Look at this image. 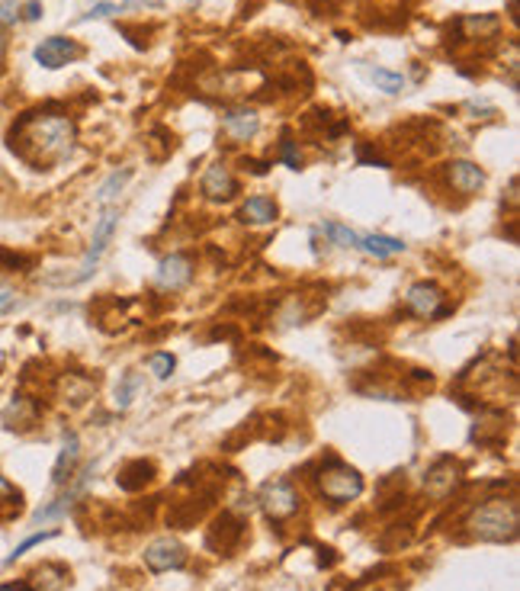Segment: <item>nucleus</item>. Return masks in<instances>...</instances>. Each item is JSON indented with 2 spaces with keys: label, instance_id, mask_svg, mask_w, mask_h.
<instances>
[{
  "label": "nucleus",
  "instance_id": "f257e3e1",
  "mask_svg": "<svg viewBox=\"0 0 520 591\" xmlns=\"http://www.w3.org/2000/svg\"><path fill=\"white\" fill-rule=\"evenodd\" d=\"M7 142L26 164L45 171L71 154L78 142V126L64 112H26L10 129Z\"/></svg>",
  "mask_w": 520,
  "mask_h": 591
},
{
  "label": "nucleus",
  "instance_id": "f03ea898",
  "mask_svg": "<svg viewBox=\"0 0 520 591\" xmlns=\"http://www.w3.org/2000/svg\"><path fill=\"white\" fill-rule=\"evenodd\" d=\"M463 528L469 540H482V544H511V540H517V530H520V508L514 498H505V495L485 498L479 508L469 512Z\"/></svg>",
  "mask_w": 520,
  "mask_h": 591
},
{
  "label": "nucleus",
  "instance_id": "7ed1b4c3",
  "mask_svg": "<svg viewBox=\"0 0 520 591\" xmlns=\"http://www.w3.org/2000/svg\"><path fill=\"white\" fill-rule=\"evenodd\" d=\"M315 486H318L321 498H328L331 504H351L353 498L363 495V476L353 470V466L341 463L337 456H328V460L318 466Z\"/></svg>",
  "mask_w": 520,
  "mask_h": 591
},
{
  "label": "nucleus",
  "instance_id": "20e7f679",
  "mask_svg": "<svg viewBox=\"0 0 520 591\" xmlns=\"http://www.w3.org/2000/svg\"><path fill=\"white\" fill-rule=\"evenodd\" d=\"M116 225H120V209H106L103 216L96 219L94 225V238H90L87 245V254H84V261H80V271L74 273V277H68V287H78V283L90 280L96 271V264H100V257L106 254V248H110V238L112 232H116Z\"/></svg>",
  "mask_w": 520,
  "mask_h": 591
},
{
  "label": "nucleus",
  "instance_id": "39448f33",
  "mask_svg": "<svg viewBox=\"0 0 520 591\" xmlns=\"http://www.w3.org/2000/svg\"><path fill=\"white\" fill-rule=\"evenodd\" d=\"M257 504H260V512L267 514L270 520H289L293 514H299L302 508V498H299L296 486L286 479H273L260 488V495H257Z\"/></svg>",
  "mask_w": 520,
  "mask_h": 591
},
{
  "label": "nucleus",
  "instance_id": "423d86ee",
  "mask_svg": "<svg viewBox=\"0 0 520 591\" xmlns=\"http://www.w3.org/2000/svg\"><path fill=\"white\" fill-rule=\"evenodd\" d=\"M459 482H463V466H459L457 460H450V456H441V460L425 472V492L433 502H443V498L453 495L459 488Z\"/></svg>",
  "mask_w": 520,
  "mask_h": 591
},
{
  "label": "nucleus",
  "instance_id": "0eeeda50",
  "mask_svg": "<svg viewBox=\"0 0 520 591\" xmlns=\"http://www.w3.org/2000/svg\"><path fill=\"white\" fill-rule=\"evenodd\" d=\"M80 55H84V48L74 39H68V36H48V39H42L39 46L32 48V58H36L42 68H48V71H58L64 64L78 62Z\"/></svg>",
  "mask_w": 520,
  "mask_h": 591
},
{
  "label": "nucleus",
  "instance_id": "6e6552de",
  "mask_svg": "<svg viewBox=\"0 0 520 591\" xmlns=\"http://www.w3.org/2000/svg\"><path fill=\"white\" fill-rule=\"evenodd\" d=\"M260 132V116L248 106H232L222 112V138L225 145H248Z\"/></svg>",
  "mask_w": 520,
  "mask_h": 591
},
{
  "label": "nucleus",
  "instance_id": "1a4fd4ad",
  "mask_svg": "<svg viewBox=\"0 0 520 591\" xmlns=\"http://www.w3.org/2000/svg\"><path fill=\"white\" fill-rule=\"evenodd\" d=\"M241 537H244V520H241L235 512H222V514H216L212 524H209L206 546L212 553H232L235 546L241 544Z\"/></svg>",
  "mask_w": 520,
  "mask_h": 591
},
{
  "label": "nucleus",
  "instance_id": "9d476101",
  "mask_svg": "<svg viewBox=\"0 0 520 591\" xmlns=\"http://www.w3.org/2000/svg\"><path fill=\"white\" fill-rule=\"evenodd\" d=\"M405 309L415 315V319H437L443 315V289L437 283H411L409 293H405Z\"/></svg>",
  "mask_w": 520,
  "mask_h": 591
},
{
  "label": "nucleus",
  "instance_id": "9b49d317",
  "mask_svg": "<svg viewBox=\"0 0 520 591\" xmlns=\"http://www.w3.org/2000/svg\"><path fill=\"white\" fill-rule=\"evenodd\" d=\"M144 566L152 572H174V569L186 566V546L174 537H161L144 550Z\"/></svg>",
  "mask_w": 520,
  "mask_h": 591
},
{
  "label": "nucleus",
  "instance_id": "f8f14e48",
  "mask_svg": "<svg viewBox=\"0 0 520 591\" xmlns=\"http://www.w3.org/2000/svg\"><path fill=\"white\" fill-rule=\"evenodd\" d=\"M202 196L212 203H228L238 193V180H235L232 168L228 164H222V161H216V164H209L206 174H202V184H200Z\"/></svg>",
  "mask_w": 520,
  "mask_h": 591
},
{
  "label": "nucleus",
  "instance_id": "ddd939ff",
  "mask_svg": "<svg viewBox=\"0 0 520 591\" xmlns=\"http://www.w3.org/2000/svg\"><path fill=\"white\" fill-rule=\"evenodd\" d=\"M453 29L459 42H491L501 32V20L495 13H466L453 23Z\"/></svg>",
  "mask_w": 520,
  "mask_h": 591
},
{
  "label": "nucleus",
  "instance_id": "4468645a",
  "mask_svg": "<svg viewBox=\"0 0 520 591\" xmlns=\"http://www.w3.org/2000/svg\"><path fill=\"white\" fill-rule=\"evenodd\" d=\"M508 434V418L505 412H498V408H479V418H475L473 431L469 437L482 447H489V444H501Z\"/></svg>",
  "mask_w": 520,
  "mask_h": 591
},
{
  "label": "nucleus",
  "instance_id": "2eb2a0df",
  "mask_svg": "<svg viewBox=\"0 0 520 591\" xmlns=\"http://www.w3.org/2000/svg\"><path fill=\"white\" fill-rule=\"evenodd\" d=\"M193 280V261L186 254H168L158 264V287L177 293Z\"/></svg>",
  "mask_w": 520,
  "mask_h": 591
},
{
  "label": "nucleus",
  "instance_id": "dca6fc26",
  "mask_svg": "<svg viewBox=\"0 0 520 591\" xmlns=\"http://www.w3.org/2000/svg\"><path fill=\"white\" fill-rule=\"evenodd\" d=\"M447 184L463 196H473L485 187V171L473 161H450L447 164Z\"/></svg>",
  "mask_w": 520,
  "mask_h": 591
},
{
  "label": "nucleus",
  "instance_id": "f3484780",
  "mask_svg": "<svg viewBox=\"0 0 520 591\" xmlns=\"http://www.w3.org/2000/svg\"><path fill=\"white\" fill-rule=\"evenodd\" d=\"M78 463H80V437L74 431H68L62 440V450H58L55 470H52V482L55 486H68L74 479V472H78Z\"/></svg>",
  "mask_w": 520,
  "mask_h": 591
},
{
  "label": "nucleus",
  "instance_id": "a211bd4d",
  "mask_svg": "<svg viewBox=\"0 0 520 591\" xmlns=\"http://www.w3.org/2000/svg\"><path fill=\"white\" fill-rule=\"evenodd\" d=\"M32 424H39V402L29 395H13L10 405L4 408V428L10 431H29Z\"/></svg>",
  "mask_w": 520,
  "mask_h": 591
},
{
  "label": "nucleus",
  "instance_id": "6ab92c4d",
  "mask_svg": "<svg viewBox=\"0 0 520 591\" xmlns=\"http://www.w3.org/2000/svg\"><path fill=\"white\" fill-rule=\"evenodd\" d=\"M26 582L32 585V591H62L64 585L71 582V572L62 566V562H42L26 576Z\"/></svg>",
  "mask_w": 520,
  "mask_h": 591
},
{
  "label": "nucleus",
  "instance_id": "aec40b11",
  "mask_svg": "<svg viewBox=\"0 0 520 591\" xmlns=\"http://www.w3.org/2000/svg\"><path fill=\"white\" fill-rule=\"evenodd\" d=\"M154 463L152 460H132V463H126L120 470V476H116V486L122 488V492H142L148 482H154Z\"/></svg>",
  "mask_w": 520,
  "mask_h": 591
},
{
  "label": "nucleus",
  "instance_id": "412c9836",
  "mask_svg": "<svg viewBox=\"0 0 520 591\" xmlns=\"http://www.w3.org/2000/svg\"><path fill=\"white\" fill-rule=\"evenodd\" d=\"M277 216H280V209H277V203L270 196H251L238 209V219L244 225H270L277 222Z\"/></svg>",
  "mask_w": 520,
  "mask_h": 591
},
{
  "label": "nucleus",
  "instance_id": "4be33fe9",
  "mask_svg": "<svg viewBox=\"0 0 520 591\" xmlns=\"http://www.w3.org/2000/svg\"><path fill=\"white\" fill-rule=\"evenodd\" d=\"M58 392H62V399L68 402V405L78 408V405H84L87 399H94L96 383H90L87 376H80V373H68V376H62Z\"/></svg>",
  "mask_w": 520,
  "mask_h": 591
},
{
  "label": "nucleus",
  "instance_id": "5701e85b",
  "mask_svg": "<svg viewBox=\"0 0 520 591\" xmlns=\"http://www.w3.org/2000/svg\"><path fill=\"white\" fill-rule=\"evenodd\" d=\"M360 248L373 257H395L405 251V241L392 238V235H367V238H360Z\"/></svg>",
  "mask_w": 520,
  "mask_h": 591
},
{
  "label": "nucleus",
  "instance_id": "b1692460",
  "mask_svg": "<svg viewBox=\"0 0 520 591\" xmlns=\"http://www.w3.org/2000/svg\"><path fill=\"white\" fill-rule=\"evenodd\" d=\"M78 495H80V486L68 488V492H64V495H58L52 504H45V508H39V512L32 514V520H36V524H42V520L64 518V514H68V512H71V508H74V498H78Z\"/></svg>",
  "mask_w": 520,
  "mask_h": 591
},
{
  "label": "nucleus",
  "instance_id": "393cba45",
  "mask_svg": "<svg viewBox=\"0 0 520 591\" xmlns=\"http://www.w3.org/2000/svg\"><path fill=\"white\" fill-rule=\"evenodd\" d=\"M132 180V168H122V171H112L110 177H106L103 184H100V190H96V203L100 206H106V203H112L116 196H120L122 190H126V184Z\"/></svg>",
  "mask_w": 520,
  "mask_h": 591
},
{
  "label": "nucleus",
  "instance_id": "a878e982",
  "mask_svg": "<svg viewBox=\"0 0 520 591\" xmlns=\"http://www.w3.org/2000/svg\"><path fill=\"white\" fill-rule=\"evenodd\" d=\"M367 78L389 96H395V94L405 90V78H401L399 71H389V68H367Z\"/></svg>",
  "mask_w": 520,
  "mask_h": 591
},
{
  "label": "nucleus",
  "instance_id": "bb28decb",
  "mask_svg": "<svg viewBox=\"0 0 520 591\" xmlns=\"http://www.w3.org/2000/svg\"><path fill=\"white\" fill-rule=\"evenodd\" d=\"M138 389H142V373L128 370V373L120 379V386H116V408H122V412H126V408L136 402V392Z\"/></svg>",
  "mask_w": 520,
  "mask_h": 591
},
{
  "label": "nucleus",
  "instance_id": "cd10ccee",
  "mask_svg": "<svg viewBox=\"0 0 520 591\" xmlns=\"http://www.w3.org/2000/svg\"><path fill=\"white\" fill-rule=\"evenodd\" d=\"M23 512V495L7 482V476H0V518H13Z\"/></svg>",
  "mask_w": 520,
  "mask_h": 591
},
{
  "label": "nucleus",
  "instance_id": "c85d7f7f",
  "mask_svg": "<svg viewBox=\"0 0 520 591\" xmlns=\"http://www.w3.org/2000/svg\"><path fill=\"white\" fill-rule=\"evenodd\" d=\"M55 537H58V528H52V530H39V534H32V537H26L23 544L16 546V550H13V553H10L7 560H4V566H13V562H16V560H23V556H26V553H29V550H32V546H39V544H45V540H55Z\"/></svg>",
  "mask_w": 520,
  "mask_h": 591
},
{
  "label": "nucleus",
  "instance_id": "c756f323",
  "mask_svg": "<svg viewBox=\"0 0 520 591\" xmlns=\"http://www.w3.org/2000/svg\"><path fill=\"white\" fill-rule=\"evenodd\" d=\"M321 229H325V235H328V238L334 241V245H341V248H360V235L351 232L347 225H341V222H325Z\"/></svg>",
  "mask_w": 520,
  "mask_h": 591
},
{
  "label": "nucleus",
  "instance_id": "7c9ffc66",
  "mask_svg": "<svg viewBox=\"0 0 520 591\" xmlns=\"http://www.w3.org/2000/svg\"><path fill=\"white\" fill-rule=\"evenodd\" d=\"M174 367H177V360L170 357V354H164V351H158V354L148 357V370L154 373V379H170Z\"/></svg>",
  "mask_w": 520,
  "mask_h": 591
},
{
  "label": "nucleus",
  "instance_id": "2f4dec72",
  "mask_svg": "<svg viewBox=\"0 0 520 591\" xmlns=\"http://www.w3.org/2000/svg\"><path fill=\"white\" fill-rule=\"evenodd\" d=\"M280 158L286 161V168H293V171L302 168V152H299V142H293V138H283V142H280Z\"/></svg>",
  "mask_w": 520,
  "mask_h": 591
},
{
  "label": "nucleus",
  "instance_id": "473e14b6",
  "mask_svg": "<svg viewBox=\"0 0 520 591\" xmlns=\"http://www.w3.org/2000/svg\"><path fill=\"white\" fill-rule=\"evenodd\" d=\"M32 261L29 257H23V254H13V251H7V248H0V271H26Z\"/></svg>",
  "mask_w": 520,
  "mask_h": 591
},
{
  "label": "nucleus",
  "instance_id": "72a5a7b5",
  "mask_svg": "<svg viewBox=\"0 0 520 591\" xmlns=\"http://www.w3.org/2000/svg\"><path fill=\"white\" fill-rule=\"evenodd\" d=\"M13 23H20V4H16V0H4V4H0V26L7 29V26H13Z\"/></svg>",
  "mask_w": 520,
  "mask_h": 591
},
{
  "label": "nucleus",
  "instance_id": "f704fd0d",
  "mask_svg": "<svg viewBox=\"0 0 520 591\" xmlns=\"http://www.w3.org/2000/svg\"><path fill=\"white\" fill-rule=\"evenodd\" d=\"M120 13V7H116V4H94V7L87 10V13L80 16V20H110V16H116Z\"/></svg>",
  "mask_w": 520,
  "mask_h": 591
},
{
  "label": "nucleus",
  "instance_id": "c9c22d12",
  "mask_svg": "<svg viewBox=\"0 0 520 591\" xmlns=\"http://www.w3.org/2000/svg\"><path fill=\"white\" fill-rule=\"evenodd\" d=\"M23 13H20V20H29V23H36V20H42V0H29V4H23Z\"/></svg>",
  "mask_w": 520,
  "mask_h": 591
},
{
  "label": "nucleus",
  "instance_id": "e433bc0d",
  "mask_svg": "<svg viewBox=\"0 0 520 591\" xmlns=\"http://www.w3.org/2000/svg\"><path fill=\"white\" fill-rule=\"evenodd\" d=\"M13 303H16V289L10 287V283L0 280V312L10 309V305H13Z\"/></svg>",
  "mask_w": 520,
  "mask_h": 591
},
{
  "label": "nucleus",
  "instance_id": "4c0bfd02",
  "mask_svg": "<svg viewBox=\"0 0 520 591\" xmlns=\"http://www.w3.org/2000/svg\"><path fill=\"white\" fill-rule=\"evenodd\" d=\"M241 164H244V171H251V174H257V177H264L267 168H270L267 161H254V158H244Z\"/></svg>",
  "mask_w": 520,
  "mask_h": 591
},
{
  "label": "nucleus",
  "instance_id": "58836bf2",
  "mask_svg": "<svg viewBox=\"0 0 520 591\" xmlns=\"http://www.w3.org/2000/svg\"><path fill=\"white\" fill-rule=\"evenodd\" d=\"M7 52H10V32L0 26V64H4V58H7Z\"/></svg>",
  "mask_w": 520,
  "mask_h": 591
},
{
  "label": "nucleus",
  "instance_id": "ea45409f",
  "mask_svg": "<svg viewBox=\"0 0 520 591\" xmlns=\"http://www.w3.org/2000/svg\"><path fill=\"white\" fill-rule=\"evenodd\" d=\"M0 591H32V585L23 579V582H7V585H0Z\"/></svg>",
  "mask_w": 520,
  "mask_h": 591
},
{
  "label": "nucleus",
  "instance_id": "a19ab883",
  "mask_svg": "<svg viewBox=\"0 0 520 591\" xmlns=\"http://www.w3.org/2000/svg\"><path fill=\"white\" fill-rule=\"evenodd\" d=\"M164 0H126V7H161Z\"/></svg>",
  "mask_w": 520,
  "mask_h": 591
},
{
  "label": "nucleus",
  "instance_id": "79ce46f5",
  "mask_svg": "<svg viewBox=\"0 0 520 591\" xmlns=\"http://www.w3.org/2000/svg\"><path fill=\"white\" fill-rule=\"evenodd\" d=\"M508 200H511V206H517V180H511V187H508Z\"/></svg>",
  "mask_w": 520,
  "mask_h": 591
},
{
  "label": "nucleus",
  "instance_id": "37998d69",
  "mask_svg": "<svg viewBox=\"0 0 520 591\" xmlns=\"http://www.w3.org/2000/svg\"><path fill=\"white\" fill-rule=\"evenodd\" d=\"M0 367H4V347H0Z\"/></svg>",
  "mask_w": 520,
  "mask_h": 591
}]
</instances>
